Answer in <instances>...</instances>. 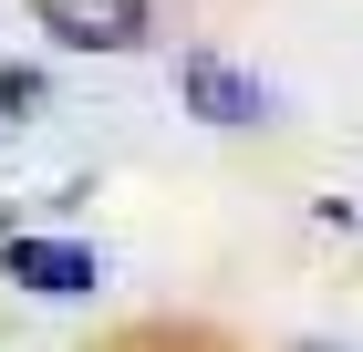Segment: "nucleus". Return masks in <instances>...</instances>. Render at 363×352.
<instances>
[{
    "mask_svg": "<svg viewBox=\"0 0 363 352\" xmlns=\"http://www.w3.org/2000/svg\"><path fill=\"white\" fill-rule=\"evenodd\" d=\"M187 104L208 114V125H259V114H270V83H250L218 52H187Z\"/></svg>",
    "mask_w": 363,
    "mask_h": 352,
    "instance_id": "2",
    "label": "nucleus"
},
{
    "mask_svg": "<svg viewBox=\"0 0 363 352\" xmlns=\"http://www.w3.org/2000/svg\"><path fill=\"white\" fill-rule=\"evenodd\" d=\"M42 31L62 52H135L145 42V0H42Z\"/></svg>",
    "mask_w": 363,
    "mask_h": 352,
    "instance_id": "1",
    "label": "nucleus"
},
{
    "mask_svg": "<svg viewBox=\"0 0 363 352\" xmlns=\"http://www.w3.org/2000/svg\"><path fill=\"white\" fill-rule=\"evenodd\" d=\"M301 352H333V342H301Z\"/></svg>",
    "mask_w": 363,
    "mask_h": 352,
    "instance_id": "4",
    "label": "nucleus"
},
{
    "mask_svg": "<svg viewBox=\"0 0 363 352\" xmlns=\"http://www.w3.org/2000/svg\"><path fill=\"white\" fill-rule=\"evenodd\" d=\"M11 280L42 300H84L94 280H104V259L94 249H62V239H11Z\"/></svg>",
    "mask_w": 363,
    "mask_h": 352,
    "instance_id": "3",
    "label": "nucleus"
}]
</instances>
